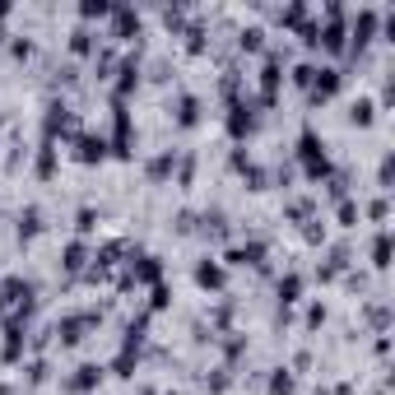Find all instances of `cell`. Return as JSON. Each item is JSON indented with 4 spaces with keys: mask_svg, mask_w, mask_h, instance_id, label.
Wrapping results in <instances>:
<instances>
[{
    "mask_svg": "<svg viewBox=\"0 0 395 395\" xmlns=\"http://www.w3.org/2000/svg\"><path fill=\"white\" fill-rule=\"evenodd\" d=\"M303 163H307V177H321V172H326V144H321L312 131L303 135Z\"/></svg>",
    "mask_w": 395,
    "mask_h": 395,
    "instance_id": "cell-1",
    "label": "cell"
},
{
    "mask_svg": "<svg viewBox=\"0 0 395 395\" xmlns=\"http://www.w3.org/2000/svg\"><path fill=\"white\" fill-rule=\"evenodd\" d=\"M61 131H75V117H70V107H65V103H51V107H47V140L56 144Z\"/></svg>",
    "mask_w": 395,
    "mask_h": 395,
    "instance_id": "cell-2",
    "label": "cell"
},
{
    "mask_svg": "<svg viewBox=\"0 0 395 395\" xmlns=\"http://www.w3.org/2000/svg\"><path fill=\"white\" fill-rule=\"evenodd\" d=\"M98 377H103V367L84 363V367H75V377H65V391H89V386H98Z\"/></svg>",
    "mask_w": 395,
    "mask_h": 395,
    "instance_id": "cell-3",
    "label": "cell"
},
{
    "mask_svg": "<svg viewBox=\"0 0 395 395\" xmlns=\"http://www.w3.org/2000/svg\"><path fill=\"white\" fill-rule=\"evenodd\" d=\"M103 149H107V144H103L98 135H79V140H75V158H79V163H98V158H103Z\"/></svg>",
    "mask_w": 395,
    "mask_h": 395,
    "instance_id": "cell-4",
    "label": "cell"
},
{
    "mask_svg": "<svg viewBox=\"0 0 395 395\" xmlns=\"http://www.w3.org/2000/svg\"><path fill=\"white\" fill-rule=\"evenodd\" d=\"M279 79H284V75H279V56L270 51V56H265V70H260V89H265V103L274 98V89H279Z\"/></svg>",
    "mask_w": 395,
    "mask_h": 395,
    "instance_id": "cell-5",
    "label": "cell"
},
{
    "mask_svg": "<svg viewBox=\"0 0 395 395\" xmlns=\"http://www.w3.org/2000/svg\"><path fill=\"white\" fill-rule=\"evenodd\" d=\"M196 284L200 289H224V270H219L214 260H200L196 265Z\"/></svg>",
    "mask_w": 395,
    "mask_h": 395,
    "instance_id": "cell-6",
    "label": "cell"
},
{
    "mask_svg": "<svg viewBox=\"0 0 395 395\" xmlns=\"http://www.w3.org/2000/svg\"><path fill=\"white\" fill-rule=\"evenodd\" d=\"M112 149L117 153H131V117L117 107V135H112Z\"/></svg>",
    "mask_w": 395,
    "mask_h": 395,
    "instance_id": "cell-7",
    "label": "cell"
},
{
    "mask_svg": "<svg viewBox=\"0 0 395 395\" xmlns=\"http://www.w3.org/2000/svg\"><path fill=\"white\" fill-rule=\"evenodd\" d=\"M260 256H265V246H260V242H251V246H233V251H228L233 265H260Z\"/></svg>",
    "mask_w": 395,
    "mask_h": 395,
    "instance_id": "cell-8",
    "label": "cell"
},
{
    "mask_svg": "<svg viewBox=\"0 0 395 395\" xmlns=\"http://www.w3.org/2000/svg\"><path fill=\"white\" fill-rule=\"evenodd\" d=\"M112 19H117V37H131V33L140 28V15L135 10H126V5L121 10H112Z\"/></svg>",
    "mask_w": 395,
    "mask_h": 395,
    "instance_id": "cell-9",
    "label": "cell"
},
{
    "mask_svg": "<svg viewBox=\"0 0 395 395\" xmlns=\"http://www.w3.org/2000/svg\"><path fill=\"white\" fill-rule=\"evenodd\" d=\"M251 126H256V117H251V112L237 103V107H233V117H228V131H233V135H246Z\"/></svg>",
    "mask_w": 395,
    "mask_h": 395,
    "instance_id": "cell-10",
    "label": "cell"
},
{
    "mask_svg": "<svg viewBox=\"0 0 395 395\" xmlns=\"http://www.w3.org/2000/svg\"><path fill=\"white\" fill-rule=\"evenodd\" d=\"M335 89H339V75H335V70H321L317 84H312V98H330Z\"/></svg>",
    "mask_w": 395,
    "mask_h": 395,
    "instance_id": "cell-11",
    "label": "cell"
},
{
    "mask_svg": "<svg viewBox=\"0 0 395 395\" xmlns=\"http://www.w3.org/2000/svg\"><path fill=\"white\" fill-rule=\"evenodd\" d=\"M37 228H42V210H24L19 214V237H37Z\"/></svg>",
    "mask_w": 395,
    "mask_h": 395,
    "instance_id": "cell-12",
    "label": "cell"
},
{
    "mask_svg": "<svg viewBox=\"0 0 395 395\" xmlns=\"http://www.w3.org/2000/svg\"><path fill=\"white\" fill-rule=\"evenodd\" d=\"M172 167H177V153L167 149V153H158V158H153V163H149V177H153V182H163V177H167V172H172Z\"/></svg>",
    "mask_w": 395,
    "mask_h": 395,
    "instance_id": "cell-13",
    "label": "cell"
},
{
    "mask_svg": "<svg viewBox=\"0 0 395 395\" xmlns=\"http://www.w3.org/2000/svg\"><path fill=\"white\" fill-rule=\"evenodd\" d=\"M196 112H200V103L191 98V93H182V98H177V121H182V126H196Z\"/></svg>",
    "mask_w": 395,
    "mask_h": 395,
    "instance_id": "cell-14",
    "label": "cell"
},
{
    "mask_svg": "<svg viewBox=\"0 0 395 395\" xmlns=\"http://www.w3.org/2000/svg\"><path fill=\"white\" fill-rule=\"evenodd\" d=\"M84 256H89L84 242H70V246H65V270H84Z\"/></svg>",
    "mask_w": 395,
    "mask_h": 395,
    "instance_id": "cell-15",
    "label": "cell"
},
{
    "mask_svg": "<svg viewBox=\"0 0 395 395\" xmlns=\"http://www.w3.org/2000/svg\"><path fill=\"white\" fill-rule=\"evenodd\" d=\"M79 15H84V19H103V15H112V5H107V0H84Z\"/></svg>",
    "mask_w": 395,
    "mask_h": 395,
    "instance_id": "cell-16",
    "label": "cell"
},
{
    "mask_svg": "<svg viewBox=\"0 0 395 395\" xmlns=\"http://www.w3.org/2000/svg\"><path fill=\"white\" fill-rule=\"evenodd\" d=\"M298 293H303V279H298V274H289V279L279 284V298H284V303H298Z\"/></svg>",
    "mask_w": 395,
    "mask_h": 395,
    "instance_id": "cell-17",
    "label": "cell"
},
{
    "mask_svg": "<svg viewBox=\"0 0 395 395\" xmlns=\"http://www.w3.org/2000/svg\"><path fill=\"white\" fill-rule=\"evenodd\" d=\"M51 167H56V144L47 140V144H42V158H37V172H42V177H51Z\"/></svg>",
    "mask_w": 395,
    "mask_h": 395,
    "instance_id": "cell-18",
    "label": "cell"
},
{
    "mask_svg": "<svg viewBox=\"0 0 395 395\" xmlns=\"http://www.w3.org/2000/svg\"><path fill=\"white\" fill-rule=\"evenodd\" d=\"M289 391H293V377L284 372V367H279V372L270 377V395H289Z\"/></svg>",
    "mask_w": 395,
    "mask_h": 395,
    "instance_id": "cell-19",
    "label": "cell"
},
{
    "mask_svg": "<svg viewBox=\"0 0 395 395\" xmlns=\"http://www.w3.org/2000/svg\"><path fill=\"white\" fill-rule=\"evenodd\" d=\"M372 260H377V265H391V237H386V233H381L377 246H372Z\"/></svg>",
    "mask_w": 395,
    "mask_h": 395,
    "instance_id": "cell-20",
    "label": "cell"
},
{
    "mask_svg": "<svg viewBox=\"0 0 395 395\" xmlns=\"http://www.w3.org/2000/svg\"><path fill=\"white\" fill-rule=\"evenodd\" d=\"M70 47H75V51H89V47H93V33L89 28H75V33H70Z\"/></svg>",
    "mask_w": 395,
    "mask_h": 395,
    "instance_id": "cell-21",
    "label": "cell"
},
{
    "mask_svg": "<svg viewBox=\"0 0 395 395\" xmlns=\"http://www.w3.org/2000/svg\"><path fill=\"white\" fill-rule=\"evenodd\" d=\"M349 117H353L358 126H367V121H372V103H353V112H349Z\"/></svg>",
    "mask_w": 395,
    "mask_h": 395,
    "instance_id": "cell-22",
    "label": "cell"
},
{
    "mask_svg": "<svg viewBox=\"0 0 395 395\" xmlns=\"http://www.w3.org/2000/svg\"><path fill=\"white\" fill-rule=\"evenodd\" d=\"M93 224H98V214H93V210H79V233H93Z\"/></svg>",
    "mask_w": 395,
    "mask_h": 395,
    "instance_id": "cell-23",
    "label": "cell"
},
{
    "mask_svg": "<svg viewBox=\"0 0 395 395\" xmlns=\"http://www.w3.org/2000/svg\"><path fill=\"white\" fill-rule=\"evenodd\" d=\"M260 37H265L260 28H246V33H242V47H251V51H256V47H260Z\"/></svg>",
    "mask_w": 395,
    "mask_h": 395,
    "instance_id": "cell-24",
    "label": "cell"
},
{
    "mask_svg": "<svg viewBox=\"0 0 395 395\" xmlns=\"http://www.w3.org/2000/svg\"><path fill=\"white\" fill-rule=\"evenodd\" d=\"M0 307H5V298H0Z\"/></svg>",
    "mask_w": 395,
    "mask_h": 395,
    "instance_id": "cell-25",
    "label": "cell"
}]
</instances>
